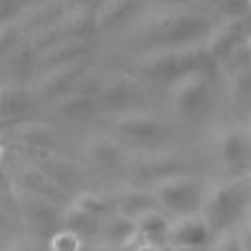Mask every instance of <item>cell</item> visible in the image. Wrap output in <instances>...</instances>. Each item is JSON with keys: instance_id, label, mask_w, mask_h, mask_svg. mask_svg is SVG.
<instances>
[{"instance_id": "ac0fdd59", "label": "cell", "mask_w": 251, "mask_h": 251, "mask_svg": "<svg viewBox=\"0 0 251 251\" xmlns=\"http://www.w3.org/2000/svg\"><path fill=\"white\" fill-rule=\"evenodd\" d=\"M93 50L91 40H58L55 46L46 48L43 53H38L35 71L53 68V66H66V63H78L86 60Z\"/></svg>"}, {"instance_id": "ffe728a7", "label": "cell", "mask_w": 251, "mask_h": 251, "mask_svg": "<svg viewBox=\"0 0 251 251\" xmlns=\"http://www.w3.org/2000/svg\"><path fill=\"white\" fill-rule=\"evenodd\" d=\"M13 186H20V188H28V191H33V194H38V196H46V199H50L53 203L55 201H63L66 199V191L63 188H58L43 171L38 169V166H33L30 161H23L18 166V169L13 171V181H10Z\"/></svg>"}, {"instance_id": "3957f363", "label": "cell", "mask_w": 251, "mask_h": 251, "mask_svg": "<svg viewBox=\"0 0 251 251\" xmlns=\"http://www.w3.org/2000/svg\"><path fill=\"white\" fill-rule=\"evenodd\" d=\"M251 206V178H219L203 188L201 199V216L206 219L211 234L219 236L228 228H234L236 221L244 219V214Z\"/></svg>"}, {"instance_id": "ab89813d", "label": "cell", "mask_w": 251, "mask_h": 251, "mask_svg": "<svg viewBox=\"0 0 251 251\" xmlns=\"http://www.w3.org/2000/svg\"><path fill=\"white\" fill-rule=\"evenodd\" d=\"M239 234H241V251H251V234L246 231L244 226H241V231H239Z\"/></svg>"}, {"instance_id": "74e56055", "label": "cell", "mask_w": 251, "mask_h": 251, "mask_svg": "<svg viewBox=\"0 0 251 251\" xmlns=\"http://www.w3.org/2000/svg\"><path fill=\"white\" fill-rule=\"evenodd\" d=\"M88 246H91V251H126V246H116V244H106V241H93Z\"/></svg>"}, {"instance_id": "f546056e", "label": "cell", "mask_w": 251, "mask_h": 251, "mask_svg": "<svg viewBox=\"0 0 251 251\" xmlns=\"http://www.w3.org/2000/svg\"><path fill=\"white\" fill-rule=\"evenodd\" d=\"M71 203L80 206L83 211H88V214H93V216H98V219H103V216H108L111 211H116L113 199L103 196V194H96V191H83V194H78Z\"/></svg>"}, {"instance_id": "d6a6232c", "label": "cell", "mask_w": 251, "mask_h": 251, "mask_svg": "<svg viewBox=\"0 0 251 251\" xmlns=\"http://www.w3.org/2000/svg\"><path fill=\"white\" fill-rule=\"evenodd\" d=\"M103 80H106V73H103L100 68H96V66H88L86 73L78 78V83H75V88H73V91L86 93V96H93V98L98 100V93H100Z\"/></svg>"}, {"instance_id": "8992f818", "label": "cell", "mask_w": 251, "mask_h": 251, "mask_svg": "<svg viewBox=\"0 0 251 251\" xmlns=\"http://www.w3.org/2000/svg\"><path fill=\"white\" fill-rule=\"evenodd\" d=\"M151 191L156 196V203L161 211H169L174 216L194 214L201 211V199H203V183L191 176V174H178L169 176L158 183L151 186Z\"/></svg>"}, {"instance_id": "8d00e7d4", "label": "cell", "mask_w": 251, "mask_h": 251, "mask_svg": "<svg viewBox=\"0 0 251 251\" xmlns=\"http://www.w3.org/2000/svg\"><path fill=\"white\" fill-rule=\"evenodd\" d=\"M106 0H66V8H91V10H98Z\"/></svg>"}, {"instance_id": "cb8c5ba5", "label": "cell", "mask_w": 251, "mask_h": 251, "mask_svg": "<svg viewBox=\"0 0 251 251\" xmlns=\"http://www.w3.org/2000/svg\"><path fill=\"white\" fill-rule=\"evenodd\" d=\"M133 239H136V224H133V219L123 216L118 211H111L108 216L100 219L98 241L116 244V246H128Z\"/></svg>"}, {"instance_id": "ba28073f", "label": "cell", "mask_w": 251, "mask_h": 251, "mask_svg": "<svg viewBox=\"0 0 251 251\" xmlns=\"http://www.w3.org/2000/svg\"><path fill=\"white\" fill-rule=\"evenodd\" d=\"M141 103H143V83L133 73H123V71L106 73V80H103L98 93L100 111H108L111 116L128 113V111H138Z\"/></svg>"}, {"instance_id": "484cf974", "label": "cell", "mask_w": 251, "mask_h": 251, "mask_svg": "<svg viewBox=\"0 0 251 251\" xmlns=\"http://www.w3.org/2000/svg\"><path fill=\"white\" fill-rule=\"evenodd\" d=\"M216 153H219V158L226 166H239L246 158H251L249 141H246L244 128H226L219 136V141H216Z\"/></svg>"}, {"instance_id": "4dcf8cb0", "label": "cell", "mask_w": 251, "mask_h": 251, "mask_svg": "<svg viewBox=\"0 0 251 251\" xmlns=\"http://www.w3.org/2000/svg\"><path fill=\"white\" fill-rule=\"evenodd\" d=\"M206 10L211 13V18H236L249 13V0H203Z\"/></svg>"}, {"instance_id": "ee69618b", "label": "cell", "mask_w": 251, "mask_h": 251, "mask_svg": "<svg viewBox=\"0 0 251 251\" xmlns=\"http://www.w3.org/2000/svg\"><path fill=\"white\" fill-rule=\"evenodd\" d=\"M25 5H33V3H43V0H23Z\"/></svg>"}, {"instance_id": "8fae6325", "label": "cell", "mask_w": 251, "mask_h": 251, "mask_svg": "<svg viewBox=\"0 0 251 251\" xmlns=\"http://www.w3.org/2000/svg\"><path fill=\"white\" fill-rule=\"evenodd\" d=\"M88 63L78 60V63H66V66H53V68H43L35 71V78L30 83V93L33 98H63L68 96L78 78L86 73Z\"/></svg>"}, {"instance_id": "e0dca14e", "label": "cell", "mask_w": 251, "mask_h": 251, "mask_svg": "<svg viewBox=\"0 0 251 251\" xmlns=\"http://www.w3.org/2000/svg\"><path fill=\"white\" fill-rule=\"evenodd\" d=\"M5 138L13 141V146L20 149H50L53 151V141L55 131L43 121H20L5 131Z\"/></svg>"}, {"instance_id": "44dd1931", "label": "cell", "mask_w": 251, "mask_h": 251, "mask_svg": "<svg viewBox=\"0 0 251 251\" xmlns=\"http://www.w3.org/2000/svg\"><path fill=\"white\" fill-rule=\"evenodd\" d=\"M35 60H38V53L25 43V38H23V43L0 63V75H5L10 83L30 86L33 78H35Z\"/></svg>"}, {"instance_id": "7402d4cb", "label": "cell", "mask_w": 251, "mask_h": 251, "mask_svg": "<svg viewBox=\"0 0 251 251\" xmlns=\"http://www.w3.org/2000/svg\"><path fill=\"white\" fill-rule=\"evenodd\" d=\"M113 206H116L118 214L128 216V219H138L141 214L158 208L156 196H153V191H151V186H136V183L126 186L123 191L113 199Z\"/></svg>"}, {"instance_id": "7bdbcfd3", "label": "cell", "mask_w": 251, "mask_h": 251, "mask_svg": "<svg viewBox=\"0 0 251 251\" xmlns=\"http://www.w3.org/2000/svg\"><path fill=\"white\" fill-rule=\"evenodd\" d=\"M244 133H246V141H249V151H251V116H249V126L244 128Z\"/></svg>"}, {"instance_id": "30bf717a", "label": "cell", "mask_w": 251, "mask_h": 251, "mask_svg": "<svg viewBox=\"0 0 251 251\" xmlns=\"http://www.w3.org/2000/svg\"><path fill=\"white\" fill-rule=\"evenodd\" d=\"M111 136L126 138V141H136L141 146H153L169 136L166 123L151 113L143 111H128V113H116L111 116Z\"/></svg>"}, {"instance_id": "60d3db41", "label": "cell", "mask_w": 251, "mask_h": 251, "mask_svg": "<svg viewBox=\"0 0 251 251\" xmlns=\"http://www.w3.org/2000/svg\"><path fill=\"white\" fill-rule=\"evenodd\" d=\"M241 221H244V228L251 234V206H249V211L244 214V219H241Z\"/></svg>"}, {"instance_id": "b9f144b4", "label": "cell", "mask_w": 251, "mask_h": 251, "mask_svg": "<svg viewBox=\"0 0 251 251\" xmlns=\"http://www.w3.org/2000/svg\"><path fill=\"white\" fill-rule=\"evenodd\" d=\"M171 251H203L199 246H171Z\"/></svg>"}, {"instance_id": "83f0119b", "label": "cell", "mask_w": 251, "mask_h": 251, "mask_svg": "<svg viewBox=\"0 0 251 251\" xmlns=\"http://www.w3.org/2000/svg\"><path fill=\"white\" fill-rule=\"evenodd\" d=\"M136 224V236L146 239V241H153V244H161L166 241V236H169V216H166L161 208H153V211H146L141 214L138 219H133Z\"/></svg>"}, {"instance_id": "277c9868", "label": "cell", "mask_w": 251, "mask_h": 251, "mask_svg": "<svg viewBox=\"0 0 251 251\" xmlns=\"http://www.w3.org/2000/svg\"><path fill=\"white\" fill-rule=\"evenodd\" d=\"M123 169L136 186H153L169 176L188 174L186 158L166 149H133L126 151Z\"/></svg>"}, {"instance_id": "5b68a950", "label": "cell", "mask_w": 251, "mask_h": 251, "mask_svg": "<svg viewBox=\"0 0 251 251\" xmlns=\"http://www.w3.org/2000/svg\"><path fill=\"white\" fill-rule=\"evenodd\" d=\"M10 196L15 201V208L20 214L25 231L30 239H50L58 228H60V211L55 203L46 196H38L28 188H20L10 183Z\"/></svg>"}, {"instance_id": "d4e9b609", "label": "cell", "mask_w": 251, "mask_h": 251, "mask_svg": "<svg viewBox=\"0 0 251 251\" xmlns=\"http://www.w3.org/2000/svg\"><path fill=\"white\" fill-rule=\"evenodd\" d=\"M98 226H100V219L83 211L80 206L71 203L60 211V228H66V231L75 234L78 239H98Z\"/></svg>"}, {"instance_id": "d6986e66", "label": "cell", "mask_w": 251, "mask_h": 251, "mask_svg": "<svg viewBox=\"0 0 251 251\" xmlns=\"http://www.w3.org/2000/svg\"><path fill=\"white\" fill-rule=\"evenodd\" d=\"M83 153L96 169H113V166H123L126 149L111 133H93L86 138Z\"/></svg>"}, {"instance_id": "d590c367", "label": "cell", "mask_w": 251, "mask_h": 251, "mask_svg": "<svg viewBox=\"0 0 251 251\" xmlns=\"http://www.w3.org/2000/svg\"><path fill=\"white\" fill-rule=\"evenodd\" d=\"M25 3L23 0H0V23H13L23 15Z\"/></svg>"}, {"instance_id": "7a4b0ae2", "label": "cell", "mask_w": 251, "mask_h": 251, "mask_svg": "<svg viewBox=\"0 0 251 251\" xmlns=\"http://www.w3.org/2000/svg\"><path fill=\"white\" fill-rule=\"evenodd\" d=\"M214 66L216 63L208 55L206 43L196 40V43H186V46L146 48L133 63V75L138 80L171 86V83H176L188 73H214Z\"/></svg>"}, {"instance_id": "5bb4252c", "label": "cell", "mask_w": 251, "mask_h": 251, "mask_svg": "<svg viewBox=\"0 0 251 251\" xmlns=\"http://www.w3.org/2000/svg\"><path fill=\"white\" fill-rule=\"evenodd\" d=\"M33 106V93L30 86H20V83L0 80V126H15L23 121V116Z\"/></svg>"}, {"instance_id": "6da1fadb", "label": "cell", "mask_w": 251, "mask_h": 251, "mask_svg": "<svg viewBox=\"0 0 251 251\" xmlns=\"http://www.w3.org/2000/svg\"><path fill=\"white\" fill-rule=\"evenodd\" d=\"M214 28V18L206 8L194 5H176V8H151L136 33L143 40H153L151 48L161 46H186L206 40L208 30Z\"/></svg>"}, {"instance_id": "9c48e42d", "label": "cell", "mask_w": 251, "mask_h": 251, "mask_svg": "<svg viewBox=\"0 0 251 251\" xmlns=\"http://www.w3.org/2000/svg\"><path fill=\"white\" fill-rule=\"evenodd\" d=\"M249 35H251V13L236 15V18H224L219 23H214V28L208 30L203 43H206V50L211 55V60L219 66L234 50L246 46Z\"/></svg>"}, {"instance_id": "7c38bea8", "label": "cell", "mask_w": 251, "mask_h": 251, "mask_svg": "<svg viewBox=\"0 0 251 251\" xmlns=\"http://www.w3.org/2000/svg\"><path fill=\"white\" fill-rule=\"evenodd\" d=\"M18 151L23 153V161H30L33 166H38L40 171H43L58 188H63V191L68 194V188L75 186L80 181V166L68 161V158H63L60 153L55 151H46V149H20L18 146Z\"/></svg>"}, {"instance_id": "f1b7e54d", "label": "cell", "mask_w": 251, "mask_h": 251, "mask_svg": "<svg viewBox=\"0 0 251 251\" xmlns=\"http://www.w3.org/2000/svg\"><path fill=\"white\" fill-rule=\"evenodd\" d=\"M55 108L58 113L63 116H71V118H83V116H91L96 108H98V100L93 96H86V93H78V91H71L68 96H63L55 100Z\"/></svg>"}, {"instance_id": "f35d334b", "label": "cell", "mask_w": 251, "mask_h": 251, "mask_svg": "<svg viewBox=\"0 0 251 251\" xmlns=\"http://www.w3.org/2000/svg\"><path fill=\"white\" fill-rule=\"evenodd\" d=\"M8 251H38L35 249V244H33V239L28 236V239H23V241H18V244H13Z\"/></svg>"}, {"instance_id": "1f68e13d", "label": "cell", "mask_w": 251, "mask_h": 251, "mask_svg": "<svg viewBox=\"0 0 251 251\" xmlns=\"http://www.w3.org/2000/svg\"><path fill=\"white\" fill-rule=\"evenodd\" d=\"M23 38H25V33L18 25V20H13V23H0V63L23 43Z\"/></svg>"}, {"instance_id": "4316f807", "label": "cell", "mask_w": 251, "mask_h": 251, "mask_svg": "<svg viewBox=\"0 0 251 251\" xmlns=\"http://www.w3.org/2000/svg\"><path fill=\"white\" fill-rule=\"evenodd\" d=\"M141 5H143V0H106V3L96 10L98 30H108V28L126 23Z\"/></svg>"}, {"instance_id": "9a60e30c", "label": "cell", "mask_w": 251, "mask_h": 251, "mask_svg": "<svg viewBox=\"0 0 251 251\" xmlns=\"http://www.w3.org/2000/svg\"><path fill=\"white\" fill-rule=\"evenodd\" d=\"M226 96L239 116H251V60H236L228 68Z\"/></svg>"}, {"instance_id": "603a6c76", "label": "cell", "mask_w": 251, "mask_h": 251, "mask_svg": "<svg viewBox=\"0 0 251 251\" xmlns=\"http://www.w3.org/2000/svg\"><path fill=\"white\" fill-rule=\"evenodd\" d=\"M63 13H66V0H43V3L25 5L23 15L18 18V25L23 28V33H33L38 28L53 25Z\"/></svg>"}, {"instance_id": "52a82bcc", "label": "cell", "mask_w": 251, "mask_h": 251, "mask_svg": "<svg viewBox=\"0 0 251 251\" xmlns=\"http://www.w3.org/2000/svg\"><path fill=\"white\" fill-rule=\"evenodd\" d=\"M211 100V73H188L169 86V106L171 111L188 121L199 118Z\"/></svg>"}, {"instance_id": "4fadbf2b", "label": "cell", "mask_w": 251, "mask_h": 251, "mask_svg": "<svg viewBox=\"0 0 251 251\" xmlns=\"http://www.w3.org/2000/svg\"><path fill=\"white\" fill-rule=\"evenodd\" d=\"M211 239L214 234L208 228L206 219L201 216V211L174 216L169 226V236H166V241L171 246H199V249H203Z\"/></svg>"}, {"instance_id": "2e32d148", "label": "cell", "mask_w": 251, "mask_h": 251, "mask_svg": "<svg viewBox=\"0 0 251 251\" xmlns=\"http://www.w3.org/2000/svg\"><path fill=\"white\" fill-rule=\"evenodd\" d=\"M98 30V18L91 8H66L55 20V33L60 40H91Z\"/></svg>"}, {"instance_id": "836d02e7", "label": "cell", "mask_w": 251, "mask_h": 251, "mask_svg": "<svg viewBox=\"0 0 251 251\" xmlns=\"http://www.w3.org/2000/svg\"><path fill=\"white\" fill-rule=\"evenodd\" d=\"M83 246H86V241L78 239L71 231H66V228H58V231L48 239V249L50 251H80Z\"/></svg>"}, {"instance_id": "e575fe53", "label": "cell", "mask_w": 251, "mask_h": 251, "mask_svg": "<svg viewBox=\"0 0 251 251\" xmlns=\"http://www.w3.org/2000/svg\"><path fill=\"white\" fill-rule=\"evenodd\" d=\"M214 239L216 241H211V251H241V234L236 228H228Z\"/></svg>"}]
</instances>
